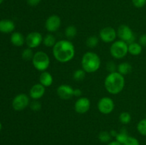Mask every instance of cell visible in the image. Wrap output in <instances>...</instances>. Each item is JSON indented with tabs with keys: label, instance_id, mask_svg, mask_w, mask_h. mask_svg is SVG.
Segmentation results:
<instances>
[{
	"label": "cell",
	"instance_id": "obj_15",
	"mask_svg": "<svg viewBox=\"0 0 146 145\" xmlns=\"http://www.w3.org/2000/svg\"><path fill=\"white\" fill-rule=\"evenodd\" d=\"M15 29L14 21L10 19L0 20V32L3 34H9Z\"/></svg>",
	"mask_w": 146,
	"mask_h": 145
},
{
	"label": "cell",
	"instance_id": "obj_17",
	"mask_svg": "<svg viewBox=\"0 0 146 145\" xmlns=\"http://www.w3.org/2000/svg\"><path fill=\"white\" fill-rule=\"evenodd\" d=\"M11 43L17 47H21L25 43V37L23 36L22 34L20 32H14L11 35V38H10Z\"/></svg>",
	"mask_w": 146,
	"mask_h": 145
},
{
	"label": "cell",
	"instance_id": "obj_10",
	"mask_svg": "<svg viewBox=\"0 0 146 145\" xmlns=\"http://www.w3.org/2000/svg\"><path fill=\"white\" fill-rule=\"evenodd\" d=\"M117 37V31L111 26L103 28L99 32V38L104 43H113Z\"/></svg>",
	"mask_w": 146,
	"mask_h": 145
},
{
	"label": "cell",
	"instance_id": "obj_28",
	"mask_svg": "<svg viewBox=\"0 0 146 145\" xmlns=\"http://www.w3.org/2000/svg\"><path fill=\"white\" fill-rule=\"evenodd\" d=\"M86 76V71L84 69H78L74 71L73 74V78L76 81H81Z\"/></svg>",
	"mask_w": 146,
	"mask_h": 145
},
{
	"label": "cell",
	"instance_id": "obj_20",
	"mask_svg": "<svg viewBox=\"0 0 146 145\" xmlns=\"http://www.w3.org/2000/svg\"><path fill=\"white\" fill-rule=\"evenodd\" d=\"M56 42V37L51 34H48L45 36L43 37L42 44L46 47H52L53 48Z\"/></svg>",
	"mask_w": 146,
	"mask_h": 145
},
{
	"label": "cell",
	"instance_id": "obj_37",
	"mask_svg": "<svg viewBox=\"0 0 146 145\" xmlns=\"http://www.w3.org/2000/svg\"><path fill=\"white\" fill-rule=\"evenodd\" d=\"M110 132V134H111V136H114V137H115V136H116V135H117V134H118V132H116V131H115V130H111V132Z\"/></svg>",
	"mask_w": 146,
	"mask_h": 145
},
{
	"label": "cell",
	"instance_id": "obj_23",
	"mask_svg": "<svg viewBox=\"0 0 146 145\" xmlns=\"http://www.w3.org/2000/svg\"><path fill=\"white\" fill-rule=\"evenodd\" d=\"M128 137V134L127 133L125 129H123V130H121L120 132H118L116 136H115V140L117 142H118L119 143H121V144H123L124 142H125V140L127 139V138Z\"/></svg>",
	"mask_w": 146,
	"mask_h": 145
},
{
	"label": "cell",
	"instance_id": "obj_27",
	"mask_svg": "<svg viewBox=\"0 0 146 145\" xmlns=\"http://www.w3.org/2000/svg\"><path fill=\"white\" fill-rule=\"evenodd\" d=\"M34 52L32 51V48H25L24 51L21 53V57L25 61H30V60H32L33 57H34Z\"/></svg>",
	"mask_w": 146,
	"mask_h": 145
},
{
	"label": "cell",
	"instance_id": "obj_33",
	"mask_svg": "<svg viewBox=\"0 0 146 145\" xmlns=\"http://www.w3.org/2000/svg\"><path fill=\"white\" fill-rule=\"evenodd\" d=\"M138 43L142 45L143 47H146V34H143L139 37Z\"/></svg>",
	"mask_w": 146,
	"mask_h": 145
},
{
	"label": "cell",
	"instance_id": "obj_39",
	"mask_svg": "<svg viewBox=\"0 0 146 145\" xmlns=\"http://www.w3.org/2000/svg\"><path fill=\"white\" fill-rule=\"evenodd\" d=\"M3 1H4V0H0V5H1V4H2Z\"/></svg>",
	"mask_w": 146,
	"mask_h": 145
},
{
	"label": "cell",
	"instance_id": "obj_4",
	"mask_svg": "<svg viewBox=\"0 0 146 145\" xmlns=\"http://www.w3.org/2000/svg\"><path fill=\"white\" fill-rule=\"evenodd\" d=\"M32 64L34 68L38 71L44 72L49 67L51 61L46 53L44 51H37L34 53L32 60Z\"/></svg>",
	"mask_w": 146,
	"mask_h": 145
},
{
	"label": "cell",
	"instance_id": "obj_25",
	"mask_svg": "<svg viewBox=\"0 0 146 145\" xmlns=\"http://www.w3.org/2000/svg\"><path fill=\"white\" fill-rule=\"evenodd\" d=\"M111 135L110 132H106V131H103L101 132L98 134V139L102 143H108L111 139Z\"/></svg>",
	"mask_w": 146,
	"mask_h": 145
},
{
	"label": "cell",
	"instance_id": "obj_1",
	"mask_svg": "<svg viewBox=\"0 0 146 145\" xmlns=\"http://www.w3.org/2000/svg\"><path fill=\"white\" fill-rule=\"evenodd\" d=\"M52 53L57 61L66 63L71 61L75 56V46L69 40H60L53 47Z\"/></svg>",
	"mask_w": 146,
	"mask_h": 145
},
{
	"label": "cell",
	"instance_id": "obj_30",
	"mask_svg": "<svg viewBox=\"0 0 146 145\" xmlns=\"http://www.w3.org/2000/svg\"><path fill=\"white\" fill-rule=\"evenodd\" d=\"M29 107L32 111H35V112L36 111H38L39 109H41V104L38 100H33L32 102L29 104Z\"/></svg>",
	"mask_w": 146,
	"mask_h": 145
},
{
	"label": "cell",
	"instance_id": "obj_36",
	"mask_svg": "<svg viewBox=\"0 0 146 145\" xmlns=\"http://www.w3.org/2000/svg\"><path fill=\"white\" fill-rule=\"evenodd\" d=\"M107 145H123V144H121V143H119V142H117L116 140H115V141H111V142H108Z\"/></svg>",
	"mask_w": 146,
	"mask_h": 145
},
{
	"label": "cell",
	"instance_id": "obj_16",
	"mask_svg": "<svg viewBox=\"0 0 146 145\" xmlns=\"http://www.w3.org/2000/svg\"><path fill=\"white\" fill-rule=\"evenodd\" d=\"M54 82V78L52 75L48 71H44L41 72L39 75V83L44 85L45 88L50 87L53 84Z\"/></svg>",
	"mask_w": 146,
	"mask_h": 145
},
{
	"label": "cell",
	"instance_id": "obj_26",
	"mask_svg": "<svg viewBox=\"0 0 146 145\" xmlns=\"http://www.w3.org/2000/svg\"><path fill=\"white\" fill-rule=\"evenodd\" d=\"M119 120L123 125H128L131 121V115L128 112H122L119 115Z\"/></svg>",
	"mask_w": 146,
	"mask_h": 145
},
{
	"label": "cell",
	"instance_id": "obj_3",
	"mask_svg": "<svg viewBox=\"0 0 146 145\" xmlns=\"http://www.w3.org/2000/svg\"><path fill=\"white\" fill-rule=\"evenodd\" d=\"M101 61L99 55L92 51H88L83 55L81 58L82 69L88 73L96 72L101 67Z\"/></svg>",
	"mask_w": 146,
	"mask_h": 145
},
{
	"label": "cell",
	"instance_id": "obj_7",
	"mask_svg": "<svg viewBox=\"0 0 146 145\" xmlns=\"http://www.w3.org/2000/svg\"><path fill=\"white\" fill-rule=\"evenodd\" d=\"M29 97L25 93H20L16 95L12 100V107L16 111H21L29 105Z\"/></svg>",
	"mask_w": 146,
	"mask_h": 145
},
{
	"label": "cell",
	"instance_id": "obj_13",
	"mask_svg": "<svg viewBox=\"0 0 146 145\" xmlns=\"http://www.w3.org/2000/svg\"><path fill=\"white\" fill-rule=\"evenodd\" d=\"M74 88L70 85L62 84L58 87L56 90V93L61 99L68 100L71 99L74 96Z\"/></svg>",
	"mask_w": 146,
	"mask_h": 145
},
{
	"label": "cell",
	"instance_id": "obj_35",
	"mask_svg": "<svg viewBox=\"0 0 146 145\" xmlns=\"http://www.w3.org/2000/svg\"><path fill=\"white\" fill-rule=\"evenodd\" d=\"M82 95V91L79 88H76L74 90V96L75 97H81Z\"/></svg>",
	"mask_w": 146,
	"mask_h": 145
},
{
	"label": "cell",
	"instance_id": "obj_6",
	"mask_svg": "<svg viewBox=\"0 0 146 145\" xmlns=\"http://www.w3.org/2000/svg\"><path fill=\"white\" fill-rule=\"evenodd\" d=\"M117 36L120 40L126 42L128 44L135 42V36L131 27L125 24H122L117 29Z\"/></svg>",
	"mask_w": 146,
	"mask_h": 145
},
{
	"label": "cell",
	"instance_id": "obj_12",
	"mask_svg": "<svg viewBox=\"0 0 146 145\" xmlns=\"http://www.w3.org/2000/svg\"><path fill=\"white\" fill-rule=\"evenodd\" d=\"M91 108V101L88 98L80 97L74 104V109L78 114H85Z\"/></svg>",
	"mask_w": 146,
	"mask_h": 145
},
{
	"label": "cell",
	"instance_id": "obj_22",
	"mask_svg": "<svg viewBox=\"0 0 146 145\" xmlns=\"http://www.w3.org/2000/svg\"><path fill=\"white\" fill-rule=\"evenodd\" d=\"M98 43H99V38L96 36H91L88 37L86 41V45L90 48H94L96 47L98 45Z\"/></svg>",
	"mask_w": 146,
	"mask_h": 145
},
{
	"label": "cell",
	"instance_id": "obj_8",
	"mask_svg": "<svg viewBox=\"0 0 146 145\" xmlns=\"http://www.w3.org/2000/svg\"><path fill=\"white\" fill-rule=\"evenodd\" d=\"M98 109L104 115H109L115 108V103L112 98L109 97H104L98 102Z\"/></svg>",
	"mask_w": 146,
	"mask_h": 145
},
{
	"label": "cell",
	"instance_id": "obj_18",
	"mask_svg": "<svg viewBox=\"0 0 146 145\" xmlns=\"http://www.w3.org/2000/svg\"><path fill=\"white\" fill-rule=\"evenodd\" d=\"M143 46L137 42L128 44V53L132 55H139L142 53Z\"/></svg>",
	"mask_w": 146,
	"mask_h": 145
},
{
	"label": "cell",
	"instance_id": "obj_2",
	"mask_svg": "<svg viewBox=\"0 0 146 145\" xmlns=\"http://www.w3.org/2000/svg\"><path fill=\"white\" fill-rule=\"evenodd\" d=\"M125 80L124 76L119 72H109L104 80V86L107 92L112 95H117L123 91L125 87Z\"/></svg>",
	"mask_w": 146,
	"mask_h": 145
},
{
	"label": "cell",
	"instance_id": "obj_11",
	"mask_svg": "<svg viewBox=\"0 0 146 145\" xmlns=\"http://www.w3.org/2000/svg\"><path fill=\"white\" fill-rule=\"evenodd\" d=\"M61 25V18L56 14L48 16L45 21V28L49 33H54L58 31Z\"/></svg>",
	"mask_w": 146,
	"mask_h": 145
},
{
	"label": "cell",
	"instance_id": "obj_34",
	"mask_svg": "<svg viewBox=\"0 0 146 145\" xmlns=\"http://www.w3.org/2000/svg\"><path fill=\"white\" fill-rule=\"evenodd\" d=\"M27 4L31 7H36L41 2V0H27Z\"/></svg>",
	"mask_w": 146,
	"mask_h": 145
},
{
	"label": "cell",
	"instance_id": "obj_14",
	"mask_svg": "<svg viewBox=\"0 0 146 145\" xmlns=\"http://www.w3.org/2000/svg\"><path fill=\"white\" fill-rule=\"evenodd\" d=\"M45 87L41 83H36L33 85L29 90V97L32 100H38L41 99L46 92Z\"/></svg>",
	"mask_w": 146,
	"mask_h": 145
},
{
	"label": "cell",
	"instance_id": "obj_31",
	"mask_svg": "<svg viewBox=\"0 0 146 145\" xmlns=\"http://www.w3.org/2000/svg\"><path fill=\"white\" fill-rule=\"evenodd\" d=\"M132 3L134 7L141 9L145 6L146 0H132Z\"/></svg>",
	"mask_w": 146,
	"mask_h": 145
},
{
	"label": "cell",
	"instance_id": "obj_38",
	"mask_svg": "<svg viewBox=\"0 0 146 145\" xmlns=\"http://www.w3.org/2000/svg\"><path fill=\"white\" fill-rule=\"evenodd\" d=\"M1 127H2V126H1V122H0V131H1Z\"/></svg>",
	"mask_w": 146,
	"mask_h": 145
},
{
	"label": "cell",
	"instance_id": "obj_21",
	"mask_svg": "<svg viewBox=\"0 0 146 145\" xmlns=\"http://www.w3.org/2000/svg\"><path fill=\"white\" fill-rule=\"evenodd\" d=\"M65 36L68 39H72L75 38L77 34V28L75 26L70 25L67 26L65 29Z\"/></svg>",
	"mask_w": 146,
	"mask_h": 145
},
{
	"label": "cell",
	"instance_id": "obj_24",
	"mask_svg": "<svg viewBox=\"0 0 146 145\" xmlns=\"http://www.w3.org/2000/svg\"><path fill=\"white\" fill-rule=\"evenodd\" d=\"M137 130L143 136H146V118L142 119L137 124Z\"/></svg>",
	"mask_w": 146,
	"mask_h": 145
},
{
	"label": "cell",
	"instance_id": "obj_32",
	"mask_svg": "<svg viewBox=\"0 0 146 145\" xmlns=\"http://www.w3.org/2000/svg\"><path fill=\"white\" fill-rule=\"evenodd\" d=\"M107 71H109V72H113L117 71V66L113 61H109L106 64Z\"/></svg>",
	"mask_w": 146,
	"mask_h": 145
},
{
	"label": "cell",
	"instance_id": "obj_19",
	"mask_svg": "<svg viewBox=\"0 0 146 145\" xmlns=\"http://www.w3.org/2000/svg\"><path fill=\"white\" fill-rule=\"evenodd\" d=\"M132 71V65L127 62H123L117 66V72L124 75H128Z\"/></svg>",
	"mask_w": 146,
	"mask_h": 145
},
{
	"label": "cell",
	"instance_id": "obj_5",
	"mask_svg": "<svg viewBox=\"0 0 146 145\" xmlns=\"http://www.w3.org/2000/svg\"><path fill=\"white\" fill-rule=\"evenodd\" d=\"M110 53L115 59H122L128 53V44L122 40L115 41L110 47Z\"/></svg>",
	"mask_w": 146,
	"mask_h": 145
},
{
	"label": "cell",
	"instance_id": "obj_9",
	"mask_svg": "<svg viewBox=\"0 0 146 145\" xmlns=\"http://www.w3.org/2000/svg\"><path fill=\"white\" fill-rule=\"evenodd\" d=\"M43 42V36L39 32L33 31L29 33L25 38V43L28 48H36Z\"/></svg>",
	"mask_w": 146,
	"mask_h": 145
},
{
	"label": "cell",
	"instance_id": "obj_29",
	"mask_svg": "<svg viewBox=\"0 0 146 145\" xmlns=\"http://www.w3.org/2000/svg\"><path fill=\"white\" fill-rule=\"evenodd\" d=\"M123 145H140V142L138 139L134 136H128Z\"/></svg>",
	"mask_w": 146,
	"mask_h": 145
}]
</instances>
